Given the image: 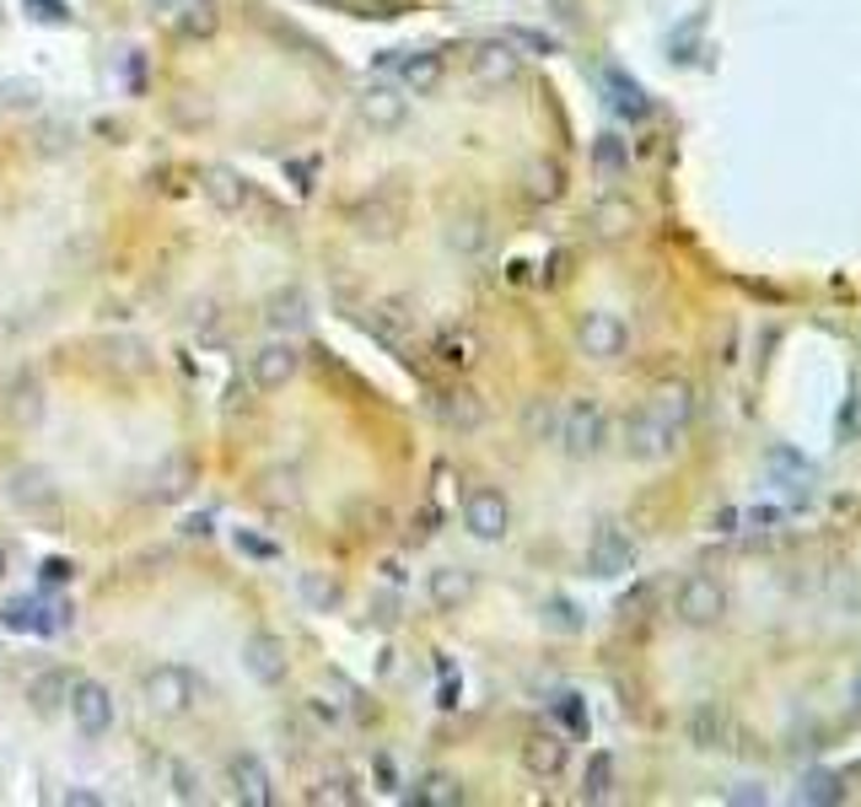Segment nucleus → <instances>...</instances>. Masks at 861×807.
Returning <instances> with one entry per match:
<instances>
[{
	"instance_id": "ddd939ff",
	"label": "nucleus",
	"mask_w": 861,
	"mask_h": 807,
	"mask_svg": "<svg viewBox=\"0 0 861 807\" xmlns=\"http://www.w3.org/2000/svg\"><path fill=\"white\" fill-rule=\"evenodd\" d=\"M721 587L711 582V576H689L684 582V592H679V614H684L689 625H711L716 614H721Z\"/></svg>"
},
{
	"instance_id": "f3484780",
	"label": "nucleus",
	"mask_w": 861,
	"mask_h": 807,
	"mask_svg": "<svg viewBox=\"0 0 861 807\" xmlns=\"http://www.w3.org/2000/svg\"><path fill=\"white\" fill-rule=\"evenodd\" d=\"M587 560H593L598 576H619V571L630 565V538L619 534V528H603V534L593 538V549H587Z\"/></svg>"
},
{
	"instance_id": "f257e3e1",
	"label": "nucleus",
	"mask_w": 861,
	"mask_h": 807,
	"mask_svg": "<svg viewBox=\"0 0 861 807\" xmlns=\"http://www.w3.org/2000/svg\"><path fill=\"white\" fill-rule=\"evenodd\" d=\"M684 426H689V393L684 388H663L657 404L641 409V415L624 426V437H630V452H635V457H668V452L679 448Z\"/></svg>"
},
{
	"instance_id": "423d86ee",
	"label": "nucleus",
	"mask_w": 861,
	"mask_h": 807,
	"mask_svg": "<svg viewBox=\"0 0 861 807\" xmlns=\"http://www.w3.org/2000/svg\"><path fill=\"white\" fill-rule=\"evenodd\" d=\"M71 721L82 726V737H102L113 726V695L97 678H71Z\"/></svg>"
},
{
	"instance_id": "1a4fd4ad",
	"label": "nucleus",
	"mask_w": 861,
	"mask_h": 807,
	"mask_svg": "<svg viewBox=\"0 0 861 807\" xmlns=\"http://www.w3.org/2000/svg\"><path fill=\"white\" fill-rule=\"evenodd\" d=\"M22 695H27V706H33L38 717H54V711H65V700H71V673H65V668H38Z\"/></svg>"
},
{
	"instance_id": "9d476101",
	"label": "nucleus",
	"mask_w": 861,
	"mask_h": 807,
	"mask_svg": "<svg viewBox=\"0 0 861 807\" xmlns=\"http://www.w3.org/2000/svg\"><path fill=\"white\" fill-rule=\"evenodd\" d=\"M404 113H410V102L399 97V87H388V82H372L366 97H361V119H366L372 130H399Z\"/></svg>"
},
{
	"instance_id": "f03ea898",
	"label": "nucleus",
	"mask_w": 861,
	"mask_h": 807,
	"mask_svg": "<svg viewBox=\"0 0 861 807\" xmlns=\"http://www.w3.org/2000/svg\"><path fill=\"white\" fill-rule=\"evenodd\" d=\"M350 227H355L361 237H372V243L399 237V227H404V194H399V188H372L366 199L350 205Z\"/></svg>"
},
{
	"instance_id": "20e7f679",
	"label": "nucleus",
	"mask_w": 861,
	"mask_h": 807,
	"mask_svg": "<svg viewBox=\"0 0 861 807\" xmlns=\"http://www.w3.org/2000/svg\"><path fill=\"white\" fill-rule=\"evenodd\" d=\"M194 673L189 668H178V662H162V668H151L146 673V706L157 711V717H183L189 706H194Z\"/></svg>"
},
{
	"instance_id": "9b49d317",
	"label": "nucleus",
	"mask_w": 861,
	"mask_h": 807,
	"mask_svg": "<svg viewBox=\"0 0 861 807\" xmlns=\"http://www.w3.org/2000/svg\"><path fill=\"white\" fill-rule=\"evenodd\" d=\"M624 340H630V334H624V323H619L614 313H587V318H582V351H587V356L614 360L624 351Z\"/></svg>"
},
{
	"instance_id": "4c0bfd02",
	"label": "nucleus",
	"mask_w": 861,
	"mask_h": 807,
	"mask_svg": "<svg viewBox=\"0 0 861 807\" xmlns=\"http://www.w3.org/2000/svg\"><path fill=\"white\" fill-rule=\"evenodd\" d=\"M857 695H861V678H857Z\"/></svg>"
},
{
	"instance_id": "4be33fe9",
	"label": "nucleus",
	"mask_w": 861,
	"mask_h": 807,
	"mask_svg": "<svg viewBox=\"0 0 861 807\" xmlns=\"http://www.w3.org/2000/svg\"><path fill=\"white\" fill-rule=\"evenodd\" d=\"M415 803H436V807L463 803V786H458L452 775H426V781L415 786Z\"/></svg>"
},
{
	"instance_id": "c85d7f7f",
	"label": "nucleus",
	"mask_w": 861,
	"mask_h": 807,
	"mask_svg": "<svg viewBox=\"0 0 861 807\" xmlns=\"http://www.w3.org/2000/svg\"><path fill=\"white\" fill-rule=\"evenodd\" d=\"M447 420H452V426H480V404H474L469 393H458V399L447 404Z\"/></svg>"
},
{
	"instance_id": "72a5a7b5",
	"label": "nucleus",
	"mask_w": 861,
	"mask_h": 807,
	"mask_svg": "<svg viewBox=\"0 0 861 807\" xmlns=\"http://www.w3.org/2000/svg\"><path fill=\"white\" fill-rule=\"evenodd\" d=\"M76 571L65 565V560H44V587H60V582H71Z\"/></svg>"
},
{
	"instance_id": "5701e85b",
	"label": "nucleus",
	"mask_w": 861,
	"mask_h": 807,
	"mask_svg": "<svg viewBox=\"0 0 861 807\" xmlns=\"http://www.w3.org/2000/svg\"><path fill=\"white\" fill-rule=\"evenodd\" d=\"M512 49H501V44H490V49H480V60H474V71L485 76V82H501V76H512Z\"/></svg>"
},
{
	"instance_id": "aec40b11",
	"label": "nucleus",
	"mask_w": 861,
	"mask_h": 807,
	"mask_svg": "<svg viewBox=\"0 0 861 807\" xmlns=\"http://www.w3.org/2000/svg\"><path fill=\"white\" fill-rule=\"evenodd\" d=\"M463 598H469V576H463L458 565L430 571V603H436V609H458Z\"/></svg>"
},
{
	"instance_id": "473e14b6",
	"label": "nucleus",
	"mask_w": 861,
	"mask_h": 807,
	"mask_svg": "<svg viewBox=\"0 0 861 807\" xmlns=\"http://www.w3.org/2000/svg\"><path fill=\"white\" fill-rule=\"evenodd\" d=\"M238 549L254 554V560H275V543H264V538H254V534H238Z\"/></svg>"
},
{
	"instance_id": "a211bd4d",
	"label": "nucleus",
	"mask_w": 861,
	"mask_h": 807,
	"mask_svg": "<svg viewBox=\"0 0 861 807\" xmlns=\"http://www.w3.org/2000/svg\"><path fill=\"white\" fill-rule=\"evenodd\" d=\"M399 82L415 91V97H426V91L441 87V60H436V54H404V60H399Z\"/></svg>"
},
{
	"instance_id": "b1692460",
	"label": "nucleus",
	"mask_w": 861,
	"mask_h": 807,
	"mask_svg": "<svg viewBox=\"0 0 861 807\" xmlns=\"http://www.w3.org/2000/svg\"><path fill=\"white\" fill-rule=\"evenodd\" d=\"M608 781H614V765H608V759H593V765H587V775H582V797H587V803H598V797H608Z\"/></svg>"
},
{
	"instance_id": "7ed1b4c3",
	"label": "nucleus",
	"mask_w": 861,
	"mask_h": 807,
	"mask_svg": "<svg viewBox=\"0 0 861 807\" xmlns=\"http://www.w3.org/2000/svg\"><path fill=\"white\" fill-rule=\"evenodd\" d=\"M555 437L566 442L571 457H587V452L603 448V437H608V420H603V409L593 399H571L560 415H555Z\"/></svg>"
},
{
	"instance_id": "412c9836",
	"label": "nucleus",
	"mask_w": 861,
	"mask_h": 807,
	"mask_svg": "<svg viewBox=\"0 0 861 807\" xmlns=\"http://www.w3.org/2000/svg\"><path fill=\"white\" fill-rule=\"evenodd\" d=\"M608 91H614V108L624 113V119H646V97L635 82H624L619 71H608Z\"/></svg>"
},
{
	"instance_id": "dca6fc26",
	"label": "nucleus",
	"mask_w": 861,
	"mask_h": 807,
	"mask_svg": "<svg viewBox=\"0 0 861 807\" xmlns=\"http://www.w3.org/2000/svg\"><path fill=\"white\" fill-rule=\"evenodd\" d=\"M199 188H205V199H210L221 216H238V210H243V199H248V188H243V179H238L232 168H205Z\"/></svg>"
},
{
	"instance_id": "bb28decb",
	"label": "nucleus",
	"mask_w": 861,
	"mask_h": 807,
	"mask_svg": "<svg viewBox=\"0 0 861 807\" xmlns=\"http://www.w3.org/2000/svg\"><path fill=\"white\" fill-rule=\"evenodd\" d=\"M436 356H441V366H469V340H463V334H441V340H436Z\"/></svg>"
},
{
	"instance_id": "f704fd0d",
	"label": "nucleus",
	"mask_w": 861,
	"mask_h": 807,
	"mask_svg": "<svg viewBox=\"0 0 861 807\" xmlns=\"http://www.w3.org/2000/svg\"><path fill=\"white\" fill-rule=\"evenodd\" d=\"M377 620L393 625V620H399V598H377Z\"/></svg>"
},
{
	"instance_id": "a878e982",
	"label": "nucleus",
	"mask_w": 861,
	"mask_h": 807,
	"mask_svg": "<svg viewBox=\"0 0 861 807\" xmlns=\"http://www.w3.org/2000/svg\"><path fill=\"white\" fill-rule=\"evenodd\" d=\"M555 717L566 721V732H577V737L587 732V711H582V700H577V695H560V700H555Z\"/></svg>"
},
{
	"instance_id": "4468645a",
	"label": "nucleus",
	"mask_w": 861,
	"mask_h": 807,
	"mask_svg": "<svg viewBox=\"0 0 861 807\" xmlns=\"http://www.w3.org/2000/svg\"><path fill=\"white\" fill-rule=\"evenodd\" d=\"M296 377V345L291 340H275L254 356V382L258 388H286Z\"/></svg>"
},
{
	"instance_id": "e433bc0d",
	"label": "nucleus",
	"mask_w": 861,
	"mask_h": 807,
	"mask_svg": "<svg viewBox=\"0 0 861 807\" xmlns=\"http://www.w3.org/2000/svg\"><path fill=\"white\" fill-rule=\"evenodd\" d=\"M0 576H5V543H0Z\"/></svg>"
},
{
	"instance_id": "2eb2a0df",
	"label": "nucleus",
	"mask_w": 861,
	"mask_h": 807,
	"mask_svg": "<svg viewBox=\"0 0 861 807\" xmlns=\"http://www.w3.org/2000/svg\"><path fill=\"white\" fill-rule=\"evenodd\" d=\"M522 765L533 770V775H560L566 770V737L560 732H538V737H527L522 743Z\"/></svg>"
},
{
	"instance_id": "6ab92c4d",
	"label": "nucleus",
	"mask_w": 861,
	"mask_h": 807,
	"mask_svg": "<svg viewBox=\"0 0 861 807\" xmlns=\"http://www.w3.org/2000/svg\"><path fill=\"white\" fill-rule=\"evenodd\" d=\"M216 27H221L216 0H183V11H178V33L183 38H210Z\"/></svg>"
},
{
	"instance_id": "6e6552de",
	"label": "nucleus",
	"mask_w": 861,
	"mask_h": 807,
	"mask_svg": "<svg viewBox=\"0 0 861 807\" xmlns=\"http://www.w3.org/2000/svg\"><path fill=\"white\" fill-rule=\"evenodd\" d=\"M507 523H512V512H507V501H501V490H469V501H463V528L474 538H501L507 534Z\"/></svg>"
},
{
	"instance_id": "39448f33",
	"label": "nucleus",
	"mask_w": 861,
	"mask_h": 807,
	"mask_svg": "<svg viewBox=\"0 0 861 807\" xmlns=\"http://www.w3.org/2000/svg\"><path fill=\"white\" fill-rule=\"evenodd\" d=\"M0 625L16 629V635H54V629L71 625V609L65 603H44V598H11L0 609Z\"/></svg>"
},
{
	"instance_id": "2f4dec72",
	"label": "nucleus",
	"mask_w": 861,
	"mask_h": 807,
	"mask_svg": "<svg viewBox=\"0 0 861 807\" xmlns=\"http://www.w3.org/2000/svg\"><path fill=\"white\" fill-rule=\"evenodd\" d=\"M269 318H275V323H302V296H280Z\"/></svg>"
},
{
	"instance_id": "cd10ccee",
	"label": "nucleus",
	"mask_w": 861,
	"mask_h": 807,
	"mask_svg": "<svg viewBox=\"0 0 861 807\" xmlns=\"http://www.w3.org/2000/svg\"><path fill=\"white\" fill-rule=\"evenodd\" d=\"M619 168H624V146H619L614 135H603V140H598V173H608V179H614Z\"/></svg>"
},
{
	"instance_id": "7c9ffc66",
	"label": "nucleus",
	"mask_w": 861,
	"mask_h": 807,
	"mask_svg": "<svg viewBox=\"0 0 861 807\" xmlns=\"http://www.w3.org/2000/svg\"><path fill=\"white\" fill-rule=\"evenodd\" d=\"M27 11H33L38 22H49V27H60V22H71V11H65L60 0H27Z\"/></svg>"
},
{
	"instance_id": "c9c22d12",
	"label": "nucleus",
	"mask_w": 861,
	"mask_h": 807,
	"mask_svg": "<svg viewBox=\"0 0 861 807\" xmlns=\"http://www.w3.org/2000/svg\"><path fill=\"white\" fill-rule=\"evenodd\" d=\"M151 5H157V11H168V5H178V0H151Z\"/></svg>"
},
{
	"instance_id": "0eeeda50",
	"label": "nucleus",
	"mask_w": 861,
	"mask_h": 807,
	"mask_svg": "<svg viewBox=\"0 0 861 807\" xmlns=\"http://www.w3.org/2000/svg\"><path fill=\"white\" fill-rule=\"evenodd\" d=\"M243 668L254 673L258 684H280V678H286V668H291L286 640H280V635H269V629H254V635L243 640Z\"/></svg>"
},
{
	"instance_id": "c756f323",
	"label": "nucleus",
	"mask_w": 861,
	"mask_h": 807,
	"mask_svg": "<svg viewBox=\"0 0 861 807\" xmlns=\"http://www.w3.org/2000/svg\"><path fill=\"white\" fill-rule=\"evenodd\" d=\"M172 781H178V797H183V803H194V797H205V781H199V775H194L189 765H178V770H172Z\"/></svg>"
},
{
	"instance_id": "f8f14e48",
	"label": "nucleus",
	"mask_w": 861,
	"mask_h": 807,
	"mask_svg": "<svg viewBox=\"0 0 861 807\" xmlns=\"http://www.w3.org/2000/svg\"><path fill=\"white\" fill-rule=\"evenodd\" d=\"M227 781H232V797L238 803H248V807H264L275 792H269V770L258 765L254 754H238L232 765H227Z\"/></svg>"
},
{
	"instance_id": "393cba45",
	"label": "nucleus",
	"mask_w": 861,
	"mask_h": 807,
	"mask_svg": "<svg viewBox=\"0 0 861 807\" xmlns=\"http://www.w3.org/2000/svg\"><path fill=\"white\" fill-rule=\"evenodd\" d=\"M302 598H307V603H313V609H335V603H340V587H335V582H324V576H313V571H307V576H302Z\"/></svg>"
}]
</instances>
